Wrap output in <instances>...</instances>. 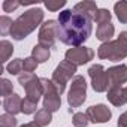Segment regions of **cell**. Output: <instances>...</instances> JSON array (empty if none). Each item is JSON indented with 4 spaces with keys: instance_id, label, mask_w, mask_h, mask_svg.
<instances>
[{
    "instance_id": "6da1fadb",
    "label": "cell",
    "mask_w": 127,
    "mask_h": 127,
    "mask_svg": "<svg viewBox=\"0 0 127 127\" xmlns=\"http://www.w3.org/2000/svg\"><path fill=\"white\" fill-rule=\"evenodd\" d=\"M57 23V39L73 48L81 46L93 32V18L75 9L61 11Z\"/></svg>"
},
{
    "instance_id": "7a4b0ae2",
    "label": "cell",
    "mask_w": 127,
    "mask_h": 127,
    "mask_svg": "<svg viewBox=\"0 0 127 127\" xmlns=\"http://www.w3.org/2000/svg\"><path fill=\"white\" fill-rule=\"evenodd\" d=\"M43 21V11L40 8H33L26 11L23 15H20L11 29V36L15 40H23L26 39L37 26H42Z\"/></svg>"
},
{
    "instance_id": "3957f363",
    "label": "cell",
    "mask_w": 127,
    "mask_h": 127,
    "mask_svg": "<svg viewBox=\"0 0 127 127\" xmlns=\"http://www.w3.org/2000/svg\"><path fill=\"white\" fill-rule=\"evenodd\" d=\"M97 55L102 60L120 61L127 57V32H121L115 40L105 42L99 46Z\"/></svg>"
},
{
    "instance_id": "277c9868",
    "label": "cell",
    "mask_w": 127,
    "mask_h": 127,
    "mask_svg": "<svg viewBox=\"0 0 127 127\" xmlns=\"http://www.w3.org/2000/svg\"><path fill=\"white\" fill-rule=\"evenodd\" d=\"M18 82L23 85V88L26 90V97L33 100V102H39L40 97L43 96V85L40 78H37L34 73H27L23 72L18 76Z\"/></svg>"
},
{
    "instance_id": "5b68a950",
    "label": "cell",
    "mask_w": 127,
    "mask_h": 127,
    "mask_svg": "<svg viewBox=\"0 0 127 127\" xmlns=\"http://www.w3.org/2000/svg\"><path fill=\"white\" fill-rule=\"evenodd\" d=\"M76 67H78V66H75L73 63H70V61H67V60H63L60 64L55 67L51 81L54 82V85L57 87V90H58L60 94L64 93V90H66V84L69 82V79H73L72 76L75 75Z\"/></svg>"
},
{
    "instance_id": "8992f818",
    "label": "cell",
    "mask_w": 127,
    "mask_h": 127,
    "mask_svg": "<svg viewBox=\"0 0 127 127\" xmlns=\"http://www.w3.org/2000/svg\"><path fill=\"white\" fill-rule=\"evenodd\" d=\"M87 99V82L84 79V76L81 75H75L72 82H70V90H69V96H67V103L70 106V112L73 108H79Z\"/></svg>"
},
{
    "instance_id": "52a82bcc",
    "label": "cell",
    "mask_w": 127,
    "mask_h": 127,
    "mask_svg": "<svg viewBox=\"0 0 127 127\" xmlns=\"http://www.w3.org/2000/svg\"><path fill=\"white\" fill-rule=\"evenodd\" d=\"M40 81L43 85V108L51 112L58 111L61 106V99H60V93H58L57 87L54 85V82L51 79L40 78Z\"/></svg>"
},
{
    "instance_id": "ba28073f",
    "label": "cell",
    "mask_w": 127,
    "mask_h": 127,
    "mask_svg": "<svg viewBox=\"0 0 127 127\" xmlns=\"http://www.w3.org/2000/svg\"><path fill=\"white\" fill-rule=\"evenodd\" d=\"M88 75L91 78V87L94 91L97 93H103L106 90H109V78H108V72L105 70V67L102 64H93L88 69Z\"/></svg>"
},
{
    "instance_id": "9c48e42d",
    "label": "cell",
    "mask_w": 127,
    "mask_h": 127,
    "mask_svg": "<svg viewBox=\"0 0 127 127\" xmlns=\"http://www.w3.org/2000/svg\"><path fill=\"white\" fill-rule=\"evenodd\" d=\"M57 26L58 23L55 20H48L45 21L42 26H40V30H39V43L46 46V48H51L55 45V40H57Z\"/></svg>"
},
{
    "instance_id": "30bf717a",
    "label": "cell",
    "mask_w": 127,
    "mask_h": 127,
    "mask_svg": "<svg viewBox=\"0 0 127 127\" xmlns=\"http://www.w3.org/2000/svg\"><path fill=\"white\" fill-rule=\"evenodd\" d=\"M94 57V51L91 48L87 46H76V48H69L66 51V60L73 63L75 66H81L85 64L90 60H93Z\"/></svg>"
},
{
    "instance_id": "8fae6325",
    "label": "cell",
    "mask_w": 127,
    "mask_h": 127,
    "mask_svg": "<svg viewBox=\"0 0 127 127\" xmlns=\"http://www.w3.org/2000/svg\"><path fill=\"white\" fill-rule=\"evenodd\" d=\"M87 117H88V120L91 121V123H94V124H99V123H106V121H109L111 120V117H112V112H111V109L106 106V105H94V106H90L88 109H87Z\"/></svg>"
},
{
    "instance_id": "7c38bea8",
    "label": "cell",
    "mask_w": 127,
    "mask_h": 127,
    "mask_svg": "<svg viewBox=\"0 0 127 127\" xmlns=\"http://www.w3.org/2000/svg\"><path fill=\"white\" fill-rule=\"evenodd\" d=\"M106 72L109 78V88H120L123 84L127 82V66L126 64L109 67Z\"/></svg>"
},
{
    "instance_id": "4fadbf2b",
    "label": "cell",
    "mask_w": 127,
    "mask_h": 127,
    "mask_svg": "<svg viewBox=\"0 0 127 127\" xmlns=\"http://www.w3.org/2000/svg\"><path fill=\"white\" fill-rule=\"evenodd\" d=\"M21 106H23V99H21V96H18L15 93L3 100V109L6 114L17 115L18 112H21Z\"/></svg>"
},
{
    "instance_id": "5bb4252c",
    "label": "cell",
    "mask_w": 127,
    "mask_h": 127,
    "mask_svg": "<svg viewBox=\"0 0 127 127\" xmlns=\"http://www.w3.org/2000/svg\"><path fill=\"white\" fill-rule=\"evenodd\" d=\"M114 33H115V27H114V24L108 23V24L97 26V30H96V37L105 43V42H109V40H111V37L114 36Z\"/></svg>"
},
{
    "instance_id": "9a60e30c",
    "label": "cell",
    "mask_w": 127,
    "mask_h": 127,
    "mask_svg": "<svg viewBox=\"0 0 127 127\" xmlns=\"http://www.w3.org/2000/svg\"><path fill=\"white\" fill-rule=\"evenodd\" d=\"M73 9H75L76 12H81V14H85V15L91 17V18H93V21H94L96 12L99 11V8H97L96 2H88V0H87V2H79V3H76Z\"/></svg>"
},
{
    "instance_id": "2e32d148",
    "label": "cell",
    "mask_w": 127,
    "mask_h": 127,
    "mask_svg": "<svg viewBox=\"0 0 127 127\" xmlns=\"http://www.w3.org/2000/svg\"><path fill=\"white\" fill-rule=\"evenodd\" d=\"M106 97H108V100H109L114 106H123V105L126 103L124 93H123V87H120V88H109Z\"/></svg>"
},
{
    "instance_id": "e0dca14e",
    "label": "cell",
    "mask_w": 127,
    "mask_h": 127,
    "mask_svg": "<svg viewBox=\"0 0 127 127\" xmlns=\"http://www.w3.org/2000/svg\"><path fill=\"white\" fill-rule=\"evenodd\" d=\"M49 55H51L49 48H46V46H43V45H40V43L34 45L33 49H32V57H33L37 63H45V61L49 58Z\"/></svg>"
},
{
    "instance_id": "ac0fdd59",
    "label": "cell",
    "mask_w": 127,
    "mask_h": 127,
    "mask_svg": "<svg viewBox=\"0 0 127 127\" xmlns=\"http://www.w3.org/2000/svg\"><path fill=\"white\" fill-rule=\"evenodd\" d=\"M51 120H52V112L48 111V109H45V108L39 109V111L36 112V115H34V123H36L37 126H40V127L48 126V124L51 123Z\"/></svg>"
},
{
    "instance_id": "d6986e66",
    "label": "cell",
    "mask_w": 127,
    "mask_h": 127,
    "mask_svg": "<svg viewBox=\"0 0 127 127\" xmlns=\"http://www.w3.org/2000/svg\"><path fill=\"white\" fill-rule=\"evenodd\" d=\"M114 12L117 15V18L120 20L121 24H127V2L121 0L114 5Z\"/></svg>"
},
{
    "instance_id": "ffe728a7",
    "label": "cell",
    "mask_w": 127,
    "mask_h": 127,
    "mask_svg": "<svg viewBox=\"0 0 127 127\" xmlns=\"http://www.w3.org/2000/svg\"><path fill=\"white\" fill-rule=\"evenodd\" d=\"M14 52V45L9 40H2L0 42V57H2V63H6L9 60V57Z\"/></svg>"
},
{
    "instance_id": "44dd1931",
    "label": "cell",
    "mask_w": 127,
    "mask_h": 127,
    "mask_svg": "<svg viewBox=\"0 0 127 127\" xmlns=\"http://www.w3.org/2000/svg\"><path fill=\"white\" fill-rule=\"evenodd\" d=\"M6 70H8V73H11V75H21V72L24 70L23 69V58H15V60H12L11 63H8L6 64Z\"/></svg>"
},
{
    "instance_id": "7402d4cb",
    "label": "cell",
    "mask_w": 127,
    "mask_h": 127,
    "mask_svg": "<svg viewBox=\"0 0 127 127\" xmlns=\"http://www.w3.org/2000/svg\"><path fill=\"white\" fill-rule=\"evenodd\" d=\"M111 18H112V15H111V12H109L108 9H99V11L96 12L94 21H96L99 26H102V24L111 23Z\"/></svg>"
},
{
    "instance_id": "603a6c76",
    "label": "cell",
    "mask_w": 127,
    "mask_h": 127,
    "mask_svg": "<svg viewBox=\"0 0 127 127\" xmlns=\"http://www.w3.org/2000/svg\"><path fill=\"white\" fill-rule=\"evenodd\" d=\"M12 91H14L12 82H11L9 79H6V78H2V81H0V94L6 99V97H9L11 94H14Z\"/></svg>"
},
{
    "instance_id": "cb8c5ba5",
    "label": "cell",
    "mask_w": 127,
    "mask_h": 127,
    "mask_svg": "<svg viewBox=\"0 0 127 127\" xmlns=\"http://www.w3.org/2000/svg\"><path fill=\"white\" fill-rule=\"evenodd\" d=\"M36 108H37V103L24 97L23 99V106H21V112L26 114V115H30V114H34L36 112Z\"/></svg>"
},
{
    "instance_id": "d4e9b609",
    "label": "cell",
    "mask_w": 127,
    "mask_h": 127,
    "mask_svg": "<svg viewBox=\"0 0 127 127\" xmlns=\"http://www.w3.org/2000/svg\"><path fill=\"white\" fill-rule=\"evenodd\" d=\"M12 24H14V21L9 17H6V15L0 17V32H2V36H6L8 33H11Z\"/></svg>"
},
{
    "instance_id": "484cf974",
    "label": "cell",
    "mask_w": 127,
    "mask_h": 127,
    "mask_svg": "<svg viewBox=\"0 0 127 127\" xmlns=\"http://www.w3.org/2000/svg\"><path fill=\"white\" fill-rule=\"evenodd\" d=\"M88 123H90V120H88L87 114H84V112H76V114L73 115V126H75V127H87Z\"/></svg>"
},
{
    "instance_id": "4316f807",
    "label": "cell",
    "mask_w": 127,
    "mask_h": 127,
    "mask_svg": "<svg viewBox=\"0 0 127 127\" xmlns=\"http://www.w3.org/2000/svg\"><path fill=\"white\" fill-rule=\"evenodd\" d=\"M37 64H39V63H37L33 57H27V58L23 60V69H24V72H27V73H33V72L36 70Z\"/></svg>"
},
{
    "instance_id": "83f0119b",
    "label": "cell",
    "mask_w": 127,
    "mask_h": 127,
    "mask_svg": "<svg viewBox=\"0 0 127 127\" xmlns=\"http://www.w3.org/2000/svg\"><path fill=\"white\" fill-rule=\"evenodd\" d=\"M0 126L2 127H17V118L11 114H3L0 117Z\"/></svg>"
},
{
    "instance_id": "f1b7e54d",
    "label": "cell",
    "mask_w": 127,
    "mask_h": 127,
    "mask_svg": "<svg viewBox=\"0 0 127 127\" xmlns=\"http://www.w3.org/2000/svg\"><path fill=\"white\" fill-rule=\"evenodd\" d=\"M43 5H45V8H46L48 11L57 12V11H60L61 8L66 6V0H57V2H51V0H48V2H45Z\"/></svg>"
},
{
    "instance_id": "f546056e",
    "label": "cell",
    "mask_w": 127,
    "mask_h": 127,
    "mask_svg": "<svg viewBox=\"0 0 127 127\" xmlns=\"http://www.w3.org/2000/svg\"><path fill=\"white\" fill-rule=\"evenodd\" d=\"M21 6V2H17V0H5L2 8L5 12H14L15 9H18Z\"/></svg>"
},
{
    "instance_id": "4dcf8cb0",
    "label": "cell",
    "mask_w": 127,
    "mask_h": 127,
    "mask_svg": "<svg viewBox=\"0 0 127 127\" xmlns=\"http://www.w3.org/2000/svg\"><path fill=\"white\" fill-rule=\"evenodd\" d=\"M118 127H127V111L120 115V118H118Z\"/></svg>"
},
{
    "instance_id": "1f68e13d",
    "label": "cell",
    "mask_w": 127,
    "mask_h": 127,
    "mask_svg": "<svg viewBox=\"0 0 127 127\" xmlns=\"http://www.w3.org/2000/svg\"><path fill=\"white\" fill-rule=\"evenodd\" d=\"M21 127H40V126H37V124L33 121V123H27V124H23Z\"/></svg>"
},
{
    "instance_id": "d6a6232c",
    "label": "cell",
    "mask_w": 127,
    "mask_h": 127,
    "mask_svg": "<svg viewBox=\"0 0 127 127\" xmlns=\"http://www.w3.org/2000/svg\"><path fill=\"white\" fill-rule=\"evenodd\" d=\"M123 93H124V99H126V103H127V87H123Z\"/></svg>"
}]
</instances>
